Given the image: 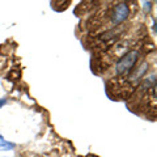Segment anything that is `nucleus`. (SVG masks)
Segmentation results:
<instances>
[{
	"instance_id": "nucleus-1",
	"label": "nucleus",
	"mask_w": 157,
	"mask_h": 157,
	"mask_svg": "<svg viewBox=\"0 0 157 157\" xmlns=\"http://www.w3.org/2000/svg\"><path fill=\"white\" fill-rule=\"evenodd\" d=\"M137 59H139V52L137 51L132 50L130 52H127L126 55L122 56L121 60L117 63V67H115L117 73L118 75H124V73L130 72L132 68H134V66L136 64Z\"/></svg>"
},
{
	"instance_id": "nucleus-2",
	"label": "nucleus",
	"mask_w": 157,
	"mask_h": 157,
	"mask_svg": "<svg viewBox=\"0 0 157 157\" xmlns=\"http://www.w3.org/2000/svg\"><path fill=\"white\" fill-rule=\"evenodd\" d=\"M130 16V8L126 3H119L113 8L111 12V21L113 24H121Z\"/></svg>"
},
{
	"instance_id": "nucleus-3",
	"label": "nucleus",
	"mask_w": 157,
	"mask_h": 157,
	"mask_svg": "<svg viewBox=\"0 0 157 157\" xmlns=\"http://www.w3.org/2000/svg\"><path fill=\"white\" fill-rule=\"evenodd\" d=\"M147 67H148V64H147V63H143V66H140L134 73H132L131 80H136V78H140V77L147 72Z\"/></svg>"
},
{
	"instance_id": "nucleus-4",
	"label": "nucleus",
	"mask_w": 157,
	"mask_h": 157,
	"mask_svg": "<svg viewBox=\"0 0 157 157\" xmlns=\"http://www.w3.org/2000/svg\"><path fill=\"white\" fill-rule=\"evenodd\" d=\"M14 148L13 143H9V141H6L0 137V151H12Z\"/></svg>"
},
{
	"instance_id": "nucleus-5",
	"label": "nucleus",
	"mask_w": 157,
	"mask_h": 157,
	"mask_svg": "<svg viewBox=\"0 0 157 157\" xmlns=\"http://www.w3.org/2000/svg\"><path fill=\"white\" fill-rule=\"evenodd\" d=\"M149 4H151V3H145V7H144L145 11H149Z\"/></svg>"
},
{
	"instance_id": "nucleus-6",
	"label": "nucleus",
	"mask_w": 157,
	"mask_h": 157,
	"mask_svg": "<svg viewBox=\"0 0 157 157\" xmlns=\"http://www.w3.org/2000/svg\"><path fill=\"white\" fill-rule=\"evenodd\" d=\"M4 104H6V100H0V107H2Z\"/></svg>"
}]
</instances>
